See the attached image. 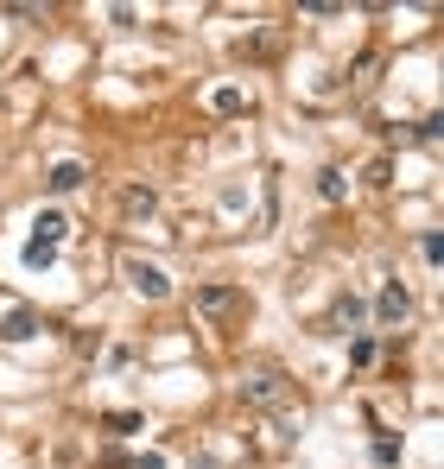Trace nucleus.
I'll use <instances>...</instances> for the list:
<instances>
[{
    "mask_svg": "<svg viewBox=\"0 0 444 469\" xmlns=\"http://www.w3.org/2000/svg\"><path fill=\"white\" fill-rule=\"evenodd\" d=\"M330 318H336V330H356V324H362V318H368V305H362V298H356V292H343V298H336V311H330Z\"/></svg>",
    "mask_w": 444,
    "mask_h": 469,
    "instance_id": "10",
    "label": "nucleus"
},
{
    "mask_svg": "<svg viewBox=\"0 0 444 469\" xmlns=\"http://www.w3.org/2000/svg\"><path fill=\"white\" fill-rule=\"evenodd\" d=\"M102 425H108V432H115V438H128V432H140V419H134V412H108V419H102Z\"/></svg>",
    "mask_w": 444,
    "mask_h": 469,
    "instance_id": "11",
    "label": "nucleus"
},
{
    "mask_svg": "<svg viewBox=\"0 0 444 469\" xmlns=\"http://www.w3.org/2000/svg\"><path fill=\"white\" fill-rule=\"evenodd\" d=\"M83 178H89V172H83V165H77V159H64V165H51V178H45V184H51V191H57V197H70V191H77V184H83Z\"/></svg>",
    "mask_w": 444,
    "mask_h": 469,
    "instance_id": "7",
    "label": "nucleus"
},
{
    "mask_svg": "<svg viewBox=\"0 0 444 469\" xmlns=\"http://www.w3.org/2000/svg\"><path fill=\"white\" fill-rule=\"evenodd\" d=\"M375 311H381V324H400V318L413 311V298H407V286H381V305H375Z\"/></svg>",
    "mask_w": 444,
    "mask_h": 469,
    "instance_id": "6",
    "label": "nucleus"
},
{
    "mask_svg": "<svg viewBox=\"0 0 444 469\" xmlns=\"http://www.w3.org/2000/svg\"><path fill=\"white\" fill-rule=\"evenodd\" d=\"M242 400L261 406V412H274V406L293 400V380H286L280 368H248V374H242Z\"/></svg>",
    "mask_w": 444,
    "mask_h": 469,
    "instance_id": "1",
    "label": "nucleus"
},
{
    "mask_svg": "<svg viewBox=\"0 0 444 469\" xmlns=\"http://www.w3.org/2000/svg\"><path fill=\"white\" fill-rule=\"evenodd\" d=\"M121 279H128L140 298H165V292H171L165 266H152V260H140V254H121Z\"/></svg>",
    "mask_w": 444,
    "mask_h": 469,
    "instance_id": "3",
    "label": "nucleus"
},
{
    "mask_svg": "<svg viewBox=\"0 0 444 469\" xmlns=\"http://www.w3.org/2000/svg\"><path fill=\"white\" fill-rule=\"evenodd\" d=\"M121 210H128V216H152V210H159L152 184H128V191H121Z\"/></svg>",
    "mask_w": 444,
    "mask_h": 469,
    "instance_id": "8",
    "label": "nucleus"
},
{
    "mask_svg": "<svg viewBox=\"0 0 444 469\" xmlns=\"http://www.w3.org/2000/svg\"><path fill=\"white\" fill-rule=\"evenodd\" d=\"M235 311H242V292L235 286H197V298H191V318H210V324H222Z\"/></svg>",
    "mask_w": 444,
    "mask_h": 469,
    "instance_id": "4",
    "label": "nucleus"
},
{
    "mask_svg": "<svg viewBox=\"0 0 444 469\" xmlns=\"http://www.w3.org/2000/svg\"><path fill=\"white\" fill-rule=\"evenodd\" d=\"M128 469H165V457H152V451H147V457H128Z\"/></svg>",
    "mask_w": 444,
    "mask_h": 469,
    "instance_id": "15",
    "label": "nucleus"
},
{
    "mask_svg": "<svg viewBox=\"0 0 444 469\" xmlns=\"http://www.w3.org/2000/svg\"><path fill=\"white\" fill-rule=\"evenodd\" d=\"M317 197H324V203H343V197H349V178H343L336 165H324V172H317Z\"/></svg>",
    "mask_w": 444,
    "mask_h": 469,
    "instance_id": "9",
    "label": "nucleus"
},
{
    "mask_svg": "<svg viewBox=\"0 0 444 469\" xmlns=\"http://www.w3.org/2000/svg\"><path fill=\"white\" fill-rule=\"evenodd\" d=\"M375 464H400V444L394 438H375Z\"/></svg>",
    "mask_w": 444,
    "mask_h": 469,
    "instance_id": "14",
    "label": "nucleus"
},
{
    "mask_svg": "<svg viewBox=\"0 0 444 469\" xmlns=\"http://www.w3.org/2000/svg\"><path fill=\"white\" fill-rule=\"evenodd\" d=\"M349 361H356V368H368V361H375V343H368V337H356V343H349Z\"/></svg>",
    "mask_w": 444,
    "mask_h": 469,
    "instance_id": "12",
    "label": "nucleus"
},
{
    "mask_svg": "<svg viewBox=\"0 0 444 469\" xmlns=\"http://www.w3.org/2000/svg\"><path fill=\"white\" fill-rule=\"evenodd\" d=\"M64 234H70V223H64L57 210H38L32 241H26V260H32V266H51V260H57V247H64Z\"/></svg>",
    "mask_w": 444,
    "mask_h": 469,
    "instance_id": "2",
    "label": "nucleus"
},
{
    "mask_svg": "<svg viewBox=\"0 0 444 469\" xmlns=\"http://www.w3.org/2000/svg\"><path fill=\"white\" fill-rule=\"evenodd\" d=\"M0 337H6V343H32V337H38V311L13 305V311H6V330H0Z\"/></svg>",
    "mask_w": 444,
    "mask_h": 469,
    "instance_id": "5",
    "label": "nucleus"
},
{
    "mask_svg": "<svg viewBox=\"0 0 444 469\" xmlns=\"http://www.w3.org/2000/svg\"><path fill=\"white\" fill-rule=\"evenodd\" d=\"M216 115H242V96L235 89H216Z\"/></svg>",
    "mask_w": 444,
    "mask_h": 469,
    "instance_id": "13",
    "label": "nucleus"
}]
</instances>
